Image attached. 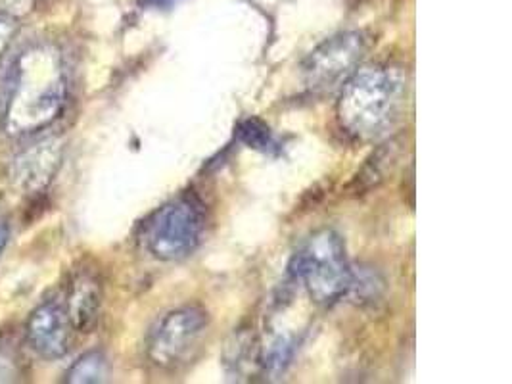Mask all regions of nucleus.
Listing matches in <instances>:
<instances>
[{"label": "nucleus", "instance_id": "obj_1", "mask_svg": "<svg viewBox=\"0 0 512 384\" xmlns=\"http://www.w3.org/2000/svg\"><path fill=\"white\" fill-rule=\"evenodd\" d=\"M64 56L50 43H33L12 60L2 93V127L12 137H31L58 120L68 102Z\"/></svg>", "mask_w": 512, "mask_h": 384}, {"label": "nucleus", "instance_id": "obj_2", "mask_svg": "<svg viewBox=\"0 0 512 384\" xmlns=\"http://www.w3.org/2000/svg\"><path fill=\"white\" fill-rule=\"evenodd\" d=\"M407 79L392 64L357 68L342 85L336 120L342 131L359 143L382 139L396 125L405 106Z\"/></svg>", "mask_w": 512, "mask_h": 384}, {"label": "nucleus", "instance_id": "obj_3", "mask_svg": "<svg viewBox=\"0 0 512 384\" xmlns=\"http://www.w3.org/2000/svg\"><path fill=\"white\" fill-rule=\"evenodd\" d=\"M290 275L319 306H332L348 296L353 271L342 237L334 229L313 233L292 258Z\"/></svg>", "mask_w": 512, "mask_h": 384}, {"label": "nucleus", "instance_id": "obj_4", "mask_svg": "<svg viewBox=\"0 0 512 384\" xmlns=\"http://www.w3.org/2000/svg\"><path fill=\"white\" fill-rule=\"evenodd\" d=\"M206 229L204 204L196 194H181L142 223L140 242L160 262L188 258L202 242Z\"/></svg>", "mask_w": 512, "mask_h": 384}, {"label": "nucleus", "instance_id": "obj_5", "mask_svg": "<svg viewBox=\"0 0 512 384\" xmlns=\"http://www.w3.org/2000/svg\"><path fill=\"white\" fill-rule=\"evenodd\" d=\"M208 333V313L183 306L165 313L146 338V358L163 371H177L196 358Z\"/></svg>", "mask_w": 512, "mask_h": 384}, {"label": "nucleus", "instance_id": "obj_6", "mask_svg": "<svg viewBox=\"0 0 512 384\" xmlns=\"http://www.w3.org/2000/svg\"><path fill=\"white\" fill-rule=\"evenodd\" d=\"M367 52V39L359 31H348L326 39L303 62L305 87L313 95H325L342 87L359 68Z\"/></svg>", "mask_w": 512, "mask_h": 384}, {"label": "nucleus", "instance_id": "obj_7", "mask_svg": "<svg viewBox=\"0 0 512 384\" xmlns=\"http://www.w3.org/2000/svg\"><path fill=\"white\" fill-rule=\"evenodd\" d=\"M25 333L29 346L43 360H62L71 350L75 329L64 304L48 300L29 315Z\"/></svg>", "mask_w": 512, "mask_h": 384}, {"label": "nucleus", "instance_id": "obj_8", "mask_svg": "<svg viewBox=\"0 0 512 384\" xmlns=\"http://www.w3.org/2000/svg\"><path fill=\"white\" fill-rule=\"evenodd\" d=\"M62 143L47 139L20 152L10 166V181L24 194H37L47 189L62 166Z\"/></svg>", "mask_w": 512, "mask_h": 384}, {"label": "nucleus", "instance_id": "obj_9", "mask_svg": "<svg viewBox=\"0 0 512 384\" xmlns=\"http://www.w3.org/2000/svg\"><path fill=\"white\" fill-rule=\"evenodd\" d=\"M62 304L75 333H93L102 312V283L98 275L91 269H79L70 279Z\"/></svg>", "mask_w": 512, "mask_h": 384}, {"label": "nucleus", "instance_id": "obj_10", "mask_svg": "<svg viewBox=\"0 0 512 384\" xmlns=\"http://www.w3.org/2000/svg\"><path fill=\"white\" fill-rule=\"evenodd\" d=\"M110 375V363L104 352L93 350L83 354L75 361L66 373V383L70 384H98L104 383Z\"/></svg>", "mask_w": 512, "mask_h": 384}, {"label": "nucleus", "instance_id": "obj_11", "mask_svg": "<svg viewBox=\"0 0 512 384\" xmlns=\"http://www.w3.org/2000/svg\"><path fill=\"white\" fill-rule=\"evenodd\" d=\"M236 137L240 143L259 150V152H275L279 148V143L275 139V135L271 133V129L257 118H248L242 120L236 127Z\"/></svg>", "mask_w": 512, "mask_h": 384}, {"label": "nucleus", "instance_id": "obj_12", "mask_svg": "<svg viewBox=\"0 0 512 384\" xmlns=\"http://www.w3.org/2000/svg\"><path fill=\"white\" fill-rule=\"evenodd\" d=\"M390 146V144H388ZM394 160H396V152H394V146L390 148H380L376 154H373L365 168L361 169V173L357 175V183L361 187V191H369L376 187L384 175H386V169L390 166H394Z\"/></svg>", "mask_w": 512, "mask_h": 384}, {"label": "nucleus", "instance_id": "obj_13", "mask_svg": "<svg viewBox=\"0 0 512 384\" xmlns=\"http://www.w3.org/2000/svg\"><path fill=\"white\" fill-rule=\"evenodd\" d=\"M16 35H18V22H16V18L0 14V60L8 52V48L12 45V41L16 39Z\"/></svg>", "mask_w": 512, "mask_h": 384}, {"label": "nucleus", "instance_id": "obj_14", "mask_svg": "<svg viewBox=\"0 0 512 384\" xmlns=\"http://www.w3.org/2000/svg\"><path fill=\"white\" fill-rule=\"evenodd\" d=\"M35 0H0V12L6 16H22L27 14L29 10H33Z\"/></svg>", "mask_w": 512, "mask_h": 384}, {"label": "nucleus", "instance_id": "obj_15", "mask_svg": "<svg viewBox=\"0 0 512 384\" xmlns=\"http://www.w3.org/2000/svg\"><path fill=\"white\" fill-rule=\"evenodd\" d=\"M8 239H10V229H8V225L4 221H0V256H2V252L6 248V244H8Z\"/></svg>", "mask_w": 512, "mask_h": 384}, {"label": "nucleus", "instance_id": "obj_16", "mask_svg": "<svg viewBox=\"0 0 512 384\" xmlns=\"http://www.w3.org/2000/svg\"><path fill=\"white\" fill-rule=\"evenodd\" d=\"M148 6H169L171 2H175V0H144Z\"/></svg>", "mask_w": 512, "mask_h": 384}]
</instances>
